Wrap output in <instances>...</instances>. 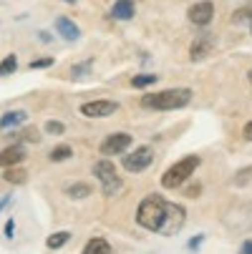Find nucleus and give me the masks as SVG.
Wrapping results in <instances>:
<instances>
[{
    "label": "nucleus",
    "instance_id": "nucleus-1",
    "mask_svg": "<svg viewBox=\"0 0 252 254\" xmlns=\"http://www.w3.org/2000/svg\"><path fill=\"white\" fill-rule=\"evenodd\" d=\"M136 222L144 229L169 237V234H176L179 229H182V224H184V209L179 204H169L159 194H152V196H147L139 204Z\"/></svg>",
    "mask_w": 252,
    "mask_h": 254
},
{
    "label": "nucleus",
    "instance_id": "nucleus-2",
    "mask_svg": "<svg viewBox=\"0 0 252 254\" xmlns=\"http://www.w3.org/2000/svg\"><path fill=\"white\" fill-rule=\"evenodd\" d=\"M189 101H192L189 88H167V91L141 96V106L152 108V111H174V108H184Z\"/></svg>",
    "mask_w": 252,
    "mask_h": 254
},
{
    "label": "nucleus",
    "instance_id": "nucleus-3",
    "mask_svg": "<svg viewBox=\"0 0 252 254\" xmlns=\"http://www.w3.org/2000/svg\"><path fill=\"white\" fill-rule=\"evenodd\" d=\"M197 166H199V156H187V159H182V161L171 164V166L164 171V176H162V187H164V189L182 187L184 181L194 174Z\"/></svg>",
    "mask_w": 252,
    "mask_h": 254
},
{
    "label": "nucleus",
    "instance_id": "nucleus-4",
    "mask_svg": "<svg viewBox=\"0 0 252 254\" xmlns=\"http://www.w3.org/2000/svg\"><path fill=\"white\" fill-rule=\"evenodd\" d=\"M93 174H96V179L101 181L106 196H114V194L121 189V176L116 174V166H114V161H111L109 156L93 164Z\"/></svg>",
    "mask_w": 252,
    "mask_h": 254
},
{
    "label": "nucleus",
    "instance_id": "nucleus-5",
    "mask_svg": "<svg viewBox=\"0 0 252 254\" xmlns=\"http://www.w3.org/2000/svg\"><path fill=\"white\" fill-rule=\"evenodd\" d=\"M152 161H154V151L149 146H139L136 151H131V154L124 156V169L131 171V174H139V171H144L147 166H152Z\"/></svg>",
    "mask_w": 252,
    "mask_h": 254
},
{
    "label": "nucleus",
    "instance_id": "nucleus-6",
    "mask_svg": "<svg viewBox=\"0 0 252 254\" xmlns=\"http://www.w3.org/2000/svg\"><path fill=\"white\" fill-rule=\"evenodd\" d=\"M119 111V103L116 101H88V103H84L81 106V114L86 116V119H106V116H111V114H116Z\"/></svg>",
    "mask_w": 252,
    "mask_h": 254
},
{
    "label": "nucleus",
    "instance_id": "nucleus-7",
    "mask_svg": "<svg viewBox=\"0 0 252 254\" xmlns=\"http://www.w3.org/2000/svg\"><path fill=\"white\" fill-rule=\"evenodd\" d=\"M129 146H131V136H129V133H111L109 138L101 143V154L111 159V156H116V154H124Z\"/></svg>",
    "mask_w": 252,
    "mask_h": 254
},
{
    "label": "nucleus",
    "instance_id": "nucleus-8",
    "mask_svg": "<svg viewBox=\"0 0 252 254\" xmlns=\"http://www.w3.org/2000/svg\"><path fill=\"white\" fill-rule=\"evenodd\" d=\"M212 18H214V5L209 3V0H202V3H197V5L189 8V20L194 25H199V28L209 25Z\"/></svg>",
    "mask_w": 252,
    "mask_h": 254
},
{
    "label": "nucleus",
    "instance_id": "nucleus-9",
    "mask_svg": "<svg viewBox=\"0 0 252 254\" xmlns=\"http://www.w3.org/2000/svg\"><path fill=\"white\" fill-rule=\"evenodd\" d=\"M212 46H214V38L209 33H199L197 38L192 41V46H189V58L192 61H202L207 53H212Z\"/></svg>",
    "mask_w": 252,
    "mask_h": 254
},
{
    "label": "nucleus",
    "instance_id": "nucleus-10",
    "mask_svg": "<svg viewBox=\"0 0 252 254\" xmlns=\"http://www.w3.org/2000/svg\"><path fill=\"white\" fill-rule=\"evenodd\" d=\"M25 159V154H23V146H18V143H15V146H8V149H3V151H0V166H15V164H20Z\"/></svg>",
    "mask_w": 252,
    "mask_h": 254
},
{
    "label": "nucleus",
    "instance_id": "nucleus-11",
    "mask_svg": "<svg viewBox=\"0 0 252 254\" xmlns=\"http://www.w3.org/2000/svg\"><path fill=\"white\" fill-rule=\"evenodd\" d=\"M56 30L61 33V38H63V41H79V35H81L79 25H76V23H71L68 18H58V20H56Z\"/></svg>",
    "mask_w": 252,
    "mask_h": 254
},
{
    "label": "nucleus",
    "instance_id": "nucleus-12",
    "mask_svg": "<svg viewBox=\"0 0 252 254\" xmlns=\"http://www.w3.org/2000/svg\"><path fill=\"white\" fill-rule=\"evenodd\" d=\"M111 18L116 20H131L134 18V3L131 0H116L111 5Z\"/></svg>",
    "mask_w": 252,
    "mask_h": 254
},
{
    "label": "nucleus",
    "instance_id": "nucleus-13",
    "mask_svg": "<svg viewBox=\"0 0 252 254\" xmlns=\"http://www.w3.org/2000/svg\"><path fill=\"white\" fill-rule=\"evenodd\" d=\"M81 254H111V244L106 242V239H101V237H93V239L84 247Z\"/></svg>",
    "mask_w": 252,
    "mask_h": 254
},
{
    "label": "nucleus",
    "instance_id": "nucleus-14",
    "mask_svg": "<svg viewBox=\"0 0 252 254\" xmlns=\"http://www.w3.org/2000/svg\"><path fill=\"white\" fill-rule=\"evenodd\" d=\"M25 119H28V114H23V111H10V114H5L3 119H0V128L20 126V124H25Z\"/></svg>",
    "mask_w": 252,
    "mask_h": 254
},
{
    "label": "nucleus",
    "instance_id": "nucleus-15",
    "mask_svg": "<svg viewBox=\"0 0 252 254\" xmlns=\"http://www.w3.org/2000/svg\"><path fill=\"white\" fill-rule=\"evenodd\" d=\"M68 239H71V232H56V234H51V237H48V242H46V244H48V249H61Z\"/></svg>",
    "mask_w": 252,
    "mask_h": 254
},
{
    "label": "nucleus",
    "instance_id": "nucleus-16",
    "mask_svg": "<svg viewBox=\"0 0 252 254\" xmlns=\"http://www.w3.org/2000/svg\"><path fill=\"white\" fill-rule=\"evenodd\" d=\"M88 194H91L88 184H71L68 187V196H74V199H86Z\"/></svg>",
    "mask_w": 252,
    "mask_h": 254
},
{
    "label": "nucleus",
    "instance_id": "nucleus-17",
    "mask_svg": "<svg viewBox=\"0 0 252 254\" xmlns=\"http://www.w3.org/2000/svg\"><path fill=\"white\" fill-rule=\"evenodd\" d=\"M48 156H51V161H66V159L74 156V149H71V146H56Z\"/></svg>",
    "mask_w": 252,
    "mask_h": 254
},
{
    "label": "nucleus",
    "instance_id": "nucleus-18",
    "mask_svg": "<svg viewBox=\"0 0 252 254\" xmlns=\"http://www.w3.org/2000/svg\"><path fill=\"white\" fill-rule=\"evenodd\" d=\"M15 68H18V58H15V56L3 58V61H0V76H10Z\"/></svg>",
    "mask_w": 252,
    "mask_h": 254
},
{
    "label": "nucleus",
    "instance_id": "nucleus-19",
    "mask_svg": "<svg viewBox=\"0 0 252 254\" xmlns=\"http://www.w3.org/2000/svg\"><path fill=\"white\" fill-rule=\"evenodd\" d=\"M5 181H10V184H23V181H25V171H23V169H13V166H8V171H5Z\"/></svg>",
    "mask_w": 252,
    "mask_h": 254
},
{
    "label": "nucleus",
    "instance_id": "nucleus-20",
    "mask_svg": "<svg viewBox=\"0 0 252 254\" xmlns=\"http://www.w3.org/2000/svg\"><path fill=\"white\" fill-rule=\"evenodd\" d=\"M152 83H157V76H154V73H147V76H136V78H131V86H134V88H147V86H152Z\"/></svg>",
    "mask_w": 252,
    "mask_h": 254
},
{
    "label": "nucleus",
    "instance_id": "nucleus-21",
    "mask_svg": "<svg viewBox=\"0 0 252 254\" xmlns=\"http://www.w3.org/2000/svg\"><path fill=\"white\" fill-rule=\"evenodd\" d=\"M245 20L250 23V30H252V8H242L232 15V23H245Z\"/></svg>",
    "mask_w": 252,
    "mask_h": 254
},
{
    "label": "nucleus",
    "instance_id": "nucleus-22",
    "mask_svg": "<svg viewBox=\"0 0 252 254\" xmlns=\"http://www.w3.org/2000/svg\"><path fill=\"white\" fill-rule=\"evenodd\" d=\"M46 131H48L51 136H61V133L66 131V126H63L61 121H46Z\"/></svg>",
    "mask_w": 252,
    "mask_h": 254
},
{
    "label": "nucleus",
    "instance_id": "nucleus-23",
    "mask_svg": "<svg viewBox=\"0 0 252 254\" xmlns=\"http://www.w3.org/2000/svg\"><path fill=\"white\" fill-rule=\"evenodd\" d=\"M48 65H53V58H38L30 63V68H48Z\"/></svg>",
    "mask_w": 252,
    "mask_h": 254
},
{
    "label": "nucleus",
    "instance_id": "nucleus-24",
    "mask_svg": "<svg viewBox=\"0 0 252 254\" xmlns=\"http://www.w3.org/2000/svg\"><path fill=\"white\" fill-rule=\"evenodd\" d=\"M84 70H91V63H84V65H76V68H74V73H76V76H84Z\"/></svg>",
    "mask_w": 252,
    "mask_h": 254
},
{
    "label": "nucleus",
    "instance_id": "nucleus-25",
    "mask_svg": "<svg viewBox=\"0 0 252 254\" xmlns=\"http://www.w3.org/2000/svg\"><path fill=\"white\" fill-rule=\"evenodd\" d=\"M242 133H245V138H247V141H252V121H250V124H245Z\"/></svg>",
    "mask_w": 252,
    "mask_h": 254
},
{
    "label": "nucleus",
    "instance_id": "nucleus-26",
    "mask_svg": "<svg viewBox=\"0 0 252 254\" xmlns=\"http://www.w3.org/2000/svg\"><path fill=\"white\" fill-rule=\"evenodd\" d=\"M240 254H252V239L242 244V249H240Z\"/></svg>",
    "mask_w": 252,
    "mask_h": 254
},
{
    "label": "nucleus",
    "instance_id": "nucleus-27",
    "mask_svg": "<svg viewBox=\"0 0 252 254\" xmlns=\"http://www.w3.org/2000/svg\"><path fill=\"white\" fill-rule=\"evenodd\" d=\"M13 229H15V224H13V222H8V224H5V234H8V237H13Z\"/></svg>",
    "mask_w": 252,
    "mask_h": 254
},
{
    "label": "nucleus",
    "instance_id": "nucleus-28",
    "mask_svg": "<svg viewBox=\"0 0 252 254\" xmlns=\"http://www.w3.org/2000/svg\"><path fill=\"white\" fill-rule=\"evenodd\" d=\"M199 244H202V237H197V239H192V242H189V249H197Z\"/></svg>",
    "mask_w": 252,
    "mask_h": 254
},
{
    "label": "nucleus",
    "instance_id": "nucleus-29",
    "mask_svg": "<svg viewBox=\"0 0 252 254\" xmlns=\"http://www.w3.org/2000/svg\"><path fill=\"white\" fill-rule=\"evenodd\" d=\"M247 78H250V83H252V68H250V76H247Z\"/></svg>",
    "mask_w": 252,
    "mask_h": 254
},
{
    "label": "nucleus",
    "instance_id": "nucleus-30",
    "mask_svg": "<svg viewBox=\"0 0 252 254\" xmlns=\"http://www.w3.org/2000/svg\"><path fill=\"white\" fill-rule=\"evenodd\" d=\"M63 3H76V0H63Z\"/></svg>",
    "mask_w": 252,
    "mask_h": 254
}]
</instances>
